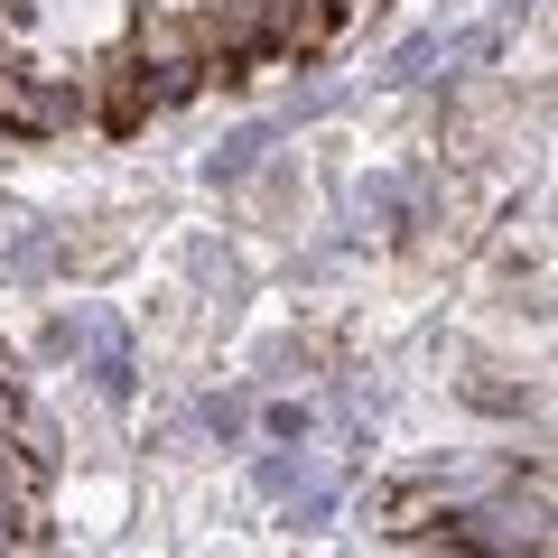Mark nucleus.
Listing matches in <instances>:
<instances>
[{"label":"nucleus","instance_id":"nucleus-1","mask_svg":"<svg viewBox=\"0 0 558 558\" xmlns=\"http://www.w3.org/2000/svg\"><path fill=\"white\" fill-rule=\"evenodd\" d=\"M391 0H0V140H140L336 65Z\"/></svg>","mask_w":558,"mask_h":558},{"label":"nucleus","instance_id":"nucleus-2","mask_svg":"<svg viewBox=\"0 0 558 558\" xmlns=\"http://www.w3.org/2000/svg\"><path fill=\"white\" fill-rule=\"evenodd\" d=\"M47 410L28 391L20 354L0 336V549H38L47 512H57V465H47Z\"/></svg>","mask_w":558,"mask_h":558}]
</instances>
